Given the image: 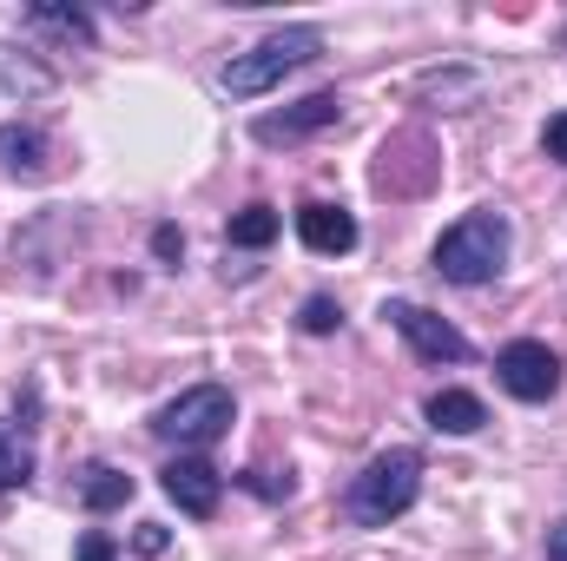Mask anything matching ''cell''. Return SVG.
Listing matches in <instances>:
<instances>
[{
  "instance_id": "6da1fadb",
  "label": "cell",
  "mask_w": 567,
  "mask_h": 561,
  "mask_svg": "<svg viewBox=\"0 0 567 561\" xmlns=\"http://www.w3.org/2000/svg\"><path fill=\"white\" fill-rule=\"evenodd\" d=\"M423 496V456L416 449H383L363 476H350L343 489V509L357 529H390L396 516H410Z\"/></svg>"
},
{
  "instance_id": "7a4b0ae2",
  "label": "cell",
  "mask_w": 567,
  "mask_h": 561,
  "mask_svg": "<svg viewBox=\"0 0 567 561\" xmlns=\"http://www.w3.org/2000/svg\"><path fill=\"white\" fill-rule=\"evenodd\" d=\"M508 245H515L508 218H502L495 205H482V212L455 218V225L435 238V272L449 284H495L508 272Z\"/></svg>"
},
{
  "instance_id": "3957f363",
  "label": "cell",
  "mask_w": 567,
  "mask_h": 561,
  "mask_svg": "<svg viewBox=\"0 0 567 561\" xmlns=\"http://www.w3.org/2000/svg\"><path fill=\"white\" fill-rule=\"evenodd\" d=\"M323 53V33L317 27H278V33H265L251 53H231L225 67H218V93L225 100H258V93H271L278 80H290L297 67H310Z\"/></svg>"
},
{
  "instance_id": "277c9868",
  "label": "cell",
  "mask_w": 567,
  "mask_h": 561,
  "mask_svg": "<svg viewBox=\"0 0 567 561\" xmlns=\"http://www.w3.org/2000/svg\"><path fill=\"white\" fill-rule=\"evenodd\" d=\"M231 417H238V404H231L225 384H192L185 397H172V404L152 417V429H158L165 442H178V449H212V442L231 429Z\"/></svg>"
},
{
  "instance_id": "5b68a950",
  "label": "cell",
  "mask_w": 567,
  "mask_h": 561,
  "mask_svg": "<svg viewBox=\"0 0 567 561\" xmlns=\"http://www.w3.org/2000/svg\"><path fill=\"white\" fill-rule=\"evenodd\" d=\"M495 377H502L508 397H522V404H548V397L561 390V357H555L542 337H515V344L495 350Z\"/></svg>"
},
{
  "instance_id": "8992f818",
  "label": "cell",
  "mask_w": 567,
  "mask_h": 561,
  "mask_svg": "<svg viewBox=\"0 0 567 561\" xmlns=\"http://www.w3.org/2000/svg\"><path fill=\"white\" fill-rule=\"evenodd\" d=\"M383 317L403 330V344H410L423 364H468V357H475V344H468L449 317H435V310L410 304V297H390V304H383Z\"/></svg>"
},
{
  "instance_id": "52a82bcc",
  "label": "cell",
  "mask_w": 567,
  "mask_h": 561,
  "mask_svg": "<svg viewBox=\"0 0 567 561\" xmlns=\"http://www.w3.org/2000/svg\"><path fill=\"white\" fill-rule=\"evenodd\" d=\"M343 120V93H310V100H297V106H284V113H258L251 120V140L258 145H297L310 140V133H323V126H337Z\"/></svg>"
},
{
  "instance_id": "ba28073f",
  "label": "cell",
  "mask_w": 567,
  "mask_h": 561,
  "mask_svg": "<svg viewBox=\"0 0 567 561\" xmlns=\"http://www.w3.org/2000/svg\"><path fill=\"white\" fill-rule=\"evenodd\" d=\"M158 482H165V496L185 509V516H218V502H225V476L205 462V456H172L165 469H158Z\"/></svg>"
},
{
  "instance_id": "9c48e42d",
  "label": "cell",
  "mask_w": 567,
  "mask_h": 561,
  "mask_svg": "<svg viewBox=\"0 0 567 561\" xmlns=\"http://www.w3.org/2000/svg\"><path fill=\"white\" fill-rule=\"evenodd\" d=\"M297 238H303V252H317V258H343V252H357V218H350L343 205H330V198H310V205L297 212Z\"/></svg>"
},
{
  "instance_id": "30bf717a",
  "label": "cell",
  "mask_w": 567,
  "mask_h": 561,
  "mask_svg": "<svg viewBox=\"0 0 567 561\" xmlns=\"http://www.w3.org/2000/svg\"><path fill=\"white\" fill-rule=\"evenodd\" d=\"M429 429H442V436H475L482 422H488V404L475 397V390H435L423 404Z\"/></svg>"
},
{
  "instance_id": "8fae6325",
  "label": "cell",
  "mask_w": 567,
  "mask_h": 561,
  "mask_svg": "<svg viewBox=\"0 0 567 561\" xmlns=\"http://www.w3.org/2000/svg\"><path fill=\"white\" fill-rule=\"evenodd\" d=\"M0 172H13V178H47V133L7 120V126H0Z\"/></svg>"
},
{
  "instance_id": "7c38bea8",
  "label": "cell",
  "mask_w": 567,
  "mask_h": 561,
  "mask_svg": "<svg viewBox=\"0 0 567 561\" xmlns=\"http://www.w3.org/2000/svg\"><path fill=\"white\" fill-rule=\"evenodd\" d=\"M53 86V73L40 67V60H27L20 47H0V93L7 100H33V93H47Z\"/></svg>"
},
{
  "instance_id": "4fadbf2b",
  "label": "cell",
  "mask_w": 567,
  "mask_h": 561,
  "mask_svg": "<svg viewBox=\"0 0 567 561\" xmlns=\"http://www.w3.org/2000/svg\"><path fill=\"white\" fill-rule=\"evenodd\" d=\"M80 502H86L93 516H106V509H120V502H133V476H120V469H106V462H93V469H86V482H80Z\"/></svg>"
},
{
  "instance_id": "5bb4252c",
  "label": "cell",
  "mask_w": 567,
  "mask_h": 561,
  "mask_svg": "<svg viewBox=\"0 0 567 561\" xmlns=\"http://www.w3.org/2000/svg\"><path fill=\"white\" fill-rule=\"evenodd\" d=\"M278 232H284L278 205H245V212H231V245H238V252H265Z\"/></svg>"
},
{
  "instance_id": "9a60e30c",
  "label": "cell",
  "mask_w": 567,
  "mask_h": 561,
  "mask_svg": "<svg viewBox=\"0 0 567 561\" xmlns=\"http://www.w3.org/2000/svg\"><path fill=\"white\" fill-rule=\"evenodd\" d=\"M33 482V449L13 422H0V489H27Z\"/></svg>"
},
{
  "instance_id": "2e32d148",
  "label": "cell",
  "mask_w": 567,
  "mask_h": 561,
  "mask_svg": "<svg viewBox=\"0 0 567 561\" xmlns=\"http://www.w3.org/2000/svg\"><path fill=\"white\" fill-rule=\"evenodd\" d=\"M27 20H33V27H53V33H66V40H93L86 7H53V0H33V7H27Z\"/></svg>"
},
{
  "instance_id": "e0dca14e",
  "label": "cell",
  "mask_w": 567,
  "mask_h": 561,
  "mask_svg": "<svg viewBox=\"0 0 567 561\" xmlns=\"http://www.w3.org/2000/svg\"><path fill=\"white\" fill-rule=\"evenodd\" d=\"M297 324H303V330H310V337H330V330H337V324H343V304H337V297H323V290H317V297H303V310H297Z\"/></svg>"
},
{
  "instance_id": "ac0fdd59",
  "label": "cell",
  "mask_w": 567,
  "mask_h": 561,
  "mask_svg": "<svg viewBox=\"0 0 567 561\" xmlns=\"http://www.w3.org/2000/svg\"><path fill=\"white\" fill-rule=\"evenodd\" d=\"M423 93H442V100H455V93H462V100H475V93H482V73H429Z\"/></svg>"
},
{
  "instance_id": "d6986e66",
  "label": "cell",
  "mask_w": 567,
  "mask_h": 561,
  "mask_svg": "<svg viewBox=\"0 0 567 561\" xmlns=\"http://www.w3.org/2000/svg\"><path fill=\"white\" fill-rule=\"evenodd\" d=\"M152 258L178 265V258H185V232H178V225H158V232H152Z\"/></svg>"
},
{
  "instance_id": "ffe728a7",
  "label": "cell",
  "mask_w": 567,
  "mask_h": 561,
  "mask_svg": "<svg viewBox=\"0 0 567 561\" xmlns=\"http://www.w3.org/2000/svg\"><path fill=\"white\" fill-rule=\"evenodd\" d=\"M73 561H120V549H113V536L86 529V536H80V549H73Z\"/></svg>"
},
{
  "instance_id": "44dd1931",
  "label": "cell",
  "mask_w": 567,
  "mask_h": 561,
  "mask_svg": "<svg viewBox=\"0 0 567 561\" xmlns=\"http://www.w3.org/2000/svg\"><path fill=\"white\" fill-rule=\"evenodd\" d=\"M542 152H548L555 165H567V113H555V120L542 126Z\"/></svg>"
},
{
  "instance_id": "7402d4cb",
  "label": "cell",
  "mask_w": 567,
  "mask_h": 561,
  "mask_svg": "<svg viewBox=\"0 0 567 561\" xmlns=\"http://www.w3.org/2000/svg\"><path fill=\"white\" fill-rule=\"evenodd\" d=\"M238 482H245V489H258V496H271V502H278V496H290V489H297V482H290V476H265V469H251V476H238Z\"/></svg>"
},
{
  "instance_id": "603a6c76",
  "label": "cell",
  "mask_w": 567,
  "mask_h": 561,
  "mask_svg": "<svg viewBox=\"0 0 567 561\" xmlns=\"http://www.w3.org/2000/svg\"><path fill=\"white\" fill-rule=\"evenodd\" d=\"M165 542H172V536H165L158 522H140V555H165Z\"/></svg>"
},
{
  "instance_id": "cb8c5ba5",
  "label": "cell",
  "mask_w": 567,
  "mask_h": 561,
  "mask_svg": "<svg viewBox=\"0 0 567 561\" xmlns=\"http://www.w3.org/2000/svg\"><path fill=\"white\" fill-rule=\"evenodd\" d=\"M548 561H567V522L555 529V542H548Z\"/></svg>"
}]
</instances>
